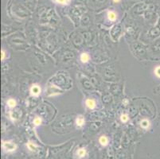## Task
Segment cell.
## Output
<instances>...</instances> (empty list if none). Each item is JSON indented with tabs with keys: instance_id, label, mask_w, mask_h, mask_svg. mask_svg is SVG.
Listing matches in <instances>:
<instances>
[{
	"instance_id": "6da1fadb",
	"label": "cell",
	"mask_w": 160,
	"mask_h": 159,
	"mask_svg": "<svg viewBox=\"0 0 160 159\" xmlns=\"http://www.w3.org/2000/svg\"><path fill=\"white\" fill-rule=\"evenodd\" d=\"M2 147H3V149L5 151H9L10 152V151H15L16 145L11 142H4L3 144H2Z\"/></svg>"
},
{
	"instance_id": "7a4b0ae2",
	"label": "cell",
	"mask_w": 160,
	"mask_h": 159,
	"mask_svg": "<svg viewBox=\"0 0 160 159\" xmlns=\"http://www.w3.org/2000/svg\"><path fill=\"white\" fill-rule=\"evenodd\" d=\"M41 91L42 89H41L40 86H38V84H33L30 87V94L33 96H38L40 95Z\"/></svg>"
},
{
	"instance_id": "3957f363",
	"label": "cell",
	"mask_w": 160,
	"mask_h": 159,
	"mask_svg": "<svg viewBox=\"0 0 160 159\" xmlns=\"http://www.w3.org/2000/svg\"><path fill=\"white\" fill-rule=\"evenodd\" d=\"M107 17L110 22H115L117 19V14L113 11H109L107 13Z\"/></svg>"
},
{
	"instance_id": "277c9868",
	"label": "cell",
	"mask_w": 160,
	"mask_h": 159,
	"mask_svg": "<svg viewBox=\"0 0 160 159\" xmlns=\"http://www.w3.org/2000/svg\"><path fill=\"white\" fill-rule=\"evenodd\" d=\"M85 105H86V107L88 109L92 110V109H94L96 107V101L94 100H92V99H88L85 101Z\"/></svg>"
},
{
	"instance_id": "5b68a950",
	"label": "cell",
	"mask_w": 160,
	"mask_h": 159,
	"mask_svg": "<svg viewBox=\"0 0 160 159\" xmlns=\"http://www.w3.org/2000/svg\"><path fill=\"white\" fill-rule=\"evenodd\" d=\"M80 59H81L82 63H87L89 61L90 57L88 55V53H87V52H82L81 54V57H80Z\"/></svg>"
},
{
	"instance_id": "8992f818",
	"label": "cell",
	"mask_w": 160,
	"mask_h": 159,
	"mask_svg": "<svg viewBox=\"0 0 160 159\" xmlns=\"http://www.w3.org/2000/svg\"><path fill=\"white\" fill-rule=\"evenodd\" d=\"M99 142L103 147H106L108 144V138L106 136H104V135H102V136H100V138H99Z\"/></svg>"
},
{
	"instance_id": "52a82bcc",
	"label": "cell",
	"mask_w": 160,
	"mask_h": 159,
	"mask_svg": "<svg viewBox=\"0 0 160 159\" xmlns=\"http://www.w3.org/2000/svg\"><path fill=\"white\" fill-rule=\"evenodd\" d=\"M85 119H84V117L81 116H78V118H77V119H76V124H77V126L79 127H82L83 125L85 124Z\"/></svg>"
},
{
	"instance_id": "ba28073f",
	"label": "cell",
	"mask_w": 160,
	"mask_h": 159,
	"mask_svg": "<svg viewBox=\"0 0 160 159\" xmlns=\"http://www.w3.org/2000/svg\"><path fill=\"white\" fill-rule=\"evenodd\" d=\"M140 126L142 127V128L143 129H148L149 128V127L151 126V122L148 119H142L140 122Z\"/></svg>"
},
{
	"instance_id": "9c48e42d",
	"label": "cell",
	"mask_w": 160,
	"mask_h": 159,
	"mask_svg": "<svg viewBox=\"0 0 160 159\" xmlns=\"http://www.w3.org/2000/svg\"><path fill=\"white\" fill-rule=\"evenodd\" d=\"M52 1H53V2H55V3L63 6L69 5L71 2V0H52Z\"/></svg>"
},
{
	"instance_id": "30bf717a",
	"label": "cell",
	"mask_w": 160,
	"mask_h": 159,
	"mask_svg": "<svg viewBox=\"0 0 160 159\" xmlns=\"http://www.w3.org/2000/svg\"><path fill=\"white\" fill-rule=\"evenodd\" d=\"M85 154H86V151H85V148H81L78 151V155L79 156V157H85Z\"/></svg>"
},
{
	"instance_id": "8fae6325",
	"label": "cell",
	"mask_w": 160,
	"mask_h": 159,
	"mask_svg": "<svg viewBox=\"0 0 160 159\" xmlns=\"http://www.w3.org/2000/svg\"><path fill=\"white\" fill-rule=\"evenodd\" d=\"M16 101L14 100H13V99H10L8 101H7V105L9 106L11 108H13V107H14L16 106Z\"/></svg>"
},
{
	"instance_id": "7c38bea8",
	"label": "cell",
	"mask_w": 160,
	"mask_h": 159,
	"mask_svg": "<svg viewBox=\"0 0 160 159\" xmlns=\"http://www.w3.org/2000/svg\"><path fill=\"white\" fill-rule=\"evenodd\" d=\"M42 123V119L39 117H36L35 119H33V124L35 126H39Z\"/></svg>"
},
{
	"instance_id": "4fadbf2b",
	"label": "cell",
	"mask_w": 160,
	"mask_h": 159,
	"mask_svg": "<svg viewBox=\"0 0 160 159\" xmlns=\"http://www.w3.org/2000/svg\"><path fill=\"white\" fill-rule=\"evenodd\" d=\"M128 116L127 115H125V114H123V115H121V116H120V120L123 122H127L128 121Z\"/></svg>"
},
{
	"instance_id": "5bb4252c",
	"label": "cell",
	"mask_w": 160,
	"mask_h": 159,
	"mask_svg": "<svg viewBox=\"0 0 160 159\" xmlns=\"http://www.w3.org/2000/svg\"><path fill=\"white\" fill-rule=\"evenodd\" d=\"M155 74L158 78L160 79V65L157 66L155 69Z\"/></svg>"
},
{
	"instance_id": "9a60e30c",
	"label": "cell",
	"mask_w": 160,
	"mask_h": 159,
	"mask_svg": "<svg viewBox=\"0 0 160 159\" xmlns=\"http://www.w3.org/2000/svg\"><path fill=\"white\" fill-rule=\"evenodd\" d=\"M28 147H29V149H30V151H34V150H35V148H36V147L34 145H33V144H32L31 142H30V143L28 144Z\"/></svg>"
},
{
	"instance_id": "2e32d148",
	"label": "cell",
	"mask_w": 160,
	"mask_h": 159,
	"mask_svg": "<svg viewBox=\"0 0 160 159\" xmlns=\"http://www.w3.org/2000/svg\"><path fill=\"white\" fill-rule=\"evenodd\" d=\"M1 54H2L1 55V60H2V61H3V60H5V58H6V52L3 50V49L1 51Z\"/></svg>"
},
{
	"instance_id": "e0dca14e",
	"label": "cell",
	"mask_w": 160,
	"mask_h": 159,
	"mask_svg": "<svg viewBox=\"0 0 160 159\" xmlns=\"http://www.w3.org/2000/svg\"><path fill=\"white\" fill-rule=\"evenodd\" d=\"M112 1L114 2H116V3H118V2H120V1H121V0H112Z\"/></svg>"
}]
</instances>
